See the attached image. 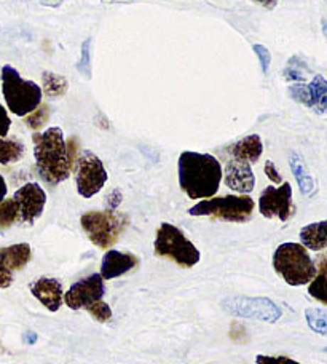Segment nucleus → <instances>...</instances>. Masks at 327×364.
<instances>
[{
  "label": "nucleus",
  "instance_id": "obj_1",
  "mask_svg": "<svg viewBox=\"0 0 327 364\" xmlns=\"http://www.w3.org/2000/svg\"><path fill=\"white\" fill-rule=\"evenodd\" d=\"M179 186L191 200H206L218 193L222 176L220 161L211 154L186 151L178 161Z\"/></svg>",
  "mask_w": 327,
  "mask_h": 364
},
{
  "label": "nucleus",
  "instance_id": "obj_2",
  "mask_svg": "<svg viewBox=\"0 0 327 364\" xmlns=\"http://www.w3.org/2000/svg\"><path fill=\"white\" fill-rule=\"evenodd\" d=\"M34 159L38 176L50 186H58L69 179L74 171L68 154L64 133L60 127H51L43 133L32 134Z\"/></svg>",
  "mask_w": 327,
  "mask_h": 364
},
{
  "label": "nucleus",
  "instance_id": "obj_3",
  "mask_svg": "<svg viewBox=\"0 0 327 364\" xmlns=\"http://www.w3.org/2000/svg\"><path fill=\"white\" fill-rule=\"evenodd\" d=\"M273 269L289 286L309 284L316 275V264L302 243H283L273 255Z\"/></svg>",
  "mask_w": 327,
  "mask_h": 364
},
{
  "label": "nucleus",
  "instance_id": "obj_4",
  "mask_svg": "<svg viewBox=\"0 0 327 364\" xmlns=\"http://www.w3.org/2000/svg\"><path fill=\"white\" fill-rule=\"evenodd\" d=\"M2 95L6 107L16 117H26L42 104V88L34 80H26L18 70L5 64L2 68Z\"/></svg>",
  "mask_w": 327,
  "mask_h": 364
},
{
  "label": "nucleus",
  "instance_id": "obj_5",
  "mask_svg": "<svg viewBox=\"0 0 327 364\" xmlns=\"http://www.w3.org/2000/svg\"><path fill=\"white\" fill-rule=\"evenodd\" d=\"M256 203L250 195H224V197H211L200 200L188 210V214L195 218L208 216L224 223L243 224L252 218Z\"/></svg>",
  "mask_w": 327,
  "mask_h": 364
},
{
  "label": "nucleus",
  "instance_id": "obj_6",
  "mask_svg": "<svg viewBox=\"0 0 327 364\" xmlns=\"http://www.w3.org/2000/svg\"><path fill=\"white\" fill-rule=\"evenodd\" d=\"M155 255L163 259H169L179 267L191 269L200 262L201 255L196 246L186 237L179 227L169 223H163L155 235Z\"/></svg>",
  "mask_w": 327,
  "mask_h": 364
},
{
  "label": "nucleus",
  "instance_id": "obj_7",
  "mask_svg": "<svg viewBox=\"0 0 327 364\" xmlns=\"http://www.w3.org/2000/svg\"><path fill=\"white\" fill-rule=\"evenodd\" d=\"M80 224L91 243L100 250H110L128 227V218L110 210L87 211L80 218Z\"/></svg>",
  "mask_w": 327,
  "mask_h": 364
},
{
  "label": "nucleus",
  "instance_id": "obj_8",
  "mask_svg": "<svg viewBox=\"0 0 327 364\" xmlns=\"http://www.w3.org/2000/svg\"><path fill=\"white\" fill-rule=\"evenodd\" d=\"M74 171L77 192L83 198H91L96 193H100L109 179L102 160L91 151H83L78 154Z\"/></svg>",
  "mask_w": 327,
  "mask_h": 364
},
{
  "label": "nucleus",
  "instance_id": "obj_9",
  "mask_svg": "<svg viewBox=\"0 0 327 364\" xmlns=\"http://www.w3.org/2000/svg\"><path fill=\"white\" fill-rule=\"evenodd\" d=\"M259 211L267 219L278 218L281 223L289 220L294 214L292 186L289 182H283L279 187H265L259 197Z\"/></svg>",
  "mask_w": 327,
  "mask_h": 364
},
{
  "label": "nucleus",
  "instance_id": "obj_10",
  "mask_svg": "<svg viewBox=\"0 0 327 364\" xmlns=\"http://www.w3.org/2000/svg\"><path fill=\"white\" fill-rule=\"evenodd\" d=\"M228 314L245 316V318H256V320L274 323L281 318V309L277 304L272 302L270 299L264 297H235L225 299L222 304Z\"/></svg>",
  "mask_w": 327,
  "mask_h": 364
},
{
  "label": "nucleus",
  "instance_id": "obj_11",
  "mask_svg": "<svg viewBox=\"0 0 327 364\" xmlns=\"http://www.w3.org/2000/svg\"><path fill=\"white\" fill-rule=\"evenodd\" d=\"M18 206V223L32 225L42 216L47 205V193L37 182H28L13 195Z\"/></svg>",
  "mask_w": 327,
  "mask_h": 364
},
{
  "label": "nucleus",
  "instance_id": "obj_12",
  "mask_svg": "<svg viewBox=\"0 0 327 364\" xmlns=\"http://www.w3.org/2000/svg\"><path fill=\"white\" fill-rule=\"evenodd\" d=\"M106 294L104 279L100 273H93L87 278L78 279L70 286V289L64 294V304L72 310H87L91 305L102 301Z\"/></svg>",
  "mask_w": 327,
  "mask_h": 364
},
{
  "label": "nucleus",
  "instance_id": "obj_13",
  "mask_svg": "<svg viewBox=\"0 0 327 364\" xmlns=\"http://www.w3.org/2000/svg\"><path fill=\"white\" fill-rule=\"evenodd\" d=\"M289 96L318 115L327 114V79L323 75L316 74L309 85L306 83H294L289 87Z\"/></svg>",
  "mask_w": 327,
  "mask_h": 364
},
{
  "label": "nucleus",
  "instance_id": "obj_14",
  "mask_svg": "<svg viewBox=\"0 0 327 364\" xmlns=\"http://www.w3.org/2000/svg\"><path fill=\"white\" fill-rule=\"evenodd\" d=\"M32 250L29 243H16L0 248V289L13 284L15 273L26 269L31 262Z\"/></svg>",
  "mask_w": 327,
  "mask_h": 364
},
{
  "label": "nucleus",
  "instance_id": "obj_15",
  "mask_svg": "<svg viewBox=\"0 0 327 364\" xmlns=\"http://www.w3.org/2000/svg\"><path fill=\"white\" fill-rule=\"evenodd\" d=\"M222 178H224L225 186L230 188V191L240 195L251 193L254 191V187H256V176H254L252 173V166L251 164H246V161L233 159L228 160L224 176Z\"/></svg>",
  "mask_w": 327,
  "mask_h": 364
},
{
  "label": "nucleus",
  "instance_id": "obj_16",
  "mask_svg": "<svg viewBox=\"0 0 327 364\" xmlns=\"http://www.w3.org/2000/svg\"><path fill=\"white\" fill-rule=\"evenodd\" d=\"M31 292L38 302H41L45 309L50 311H58L63 305L64 292H63V283L60 279L51 277H42L31 283Z\"/></svg>",
  "mask_w": 327,
  "mask_h": 364
},
{
  "label": "nucleus",
  "instance_id": "obj_17",
  "mask_svg": "<svg viewBox=\"0 0 327 364\" xmlns=\"http://www.w3.org/2000/svg\"><path fill=\"white\" fill-rule=\"evenodd\" d=\"M137 264H139V259L134 255H131V252L107 250V252L102 257L100 275L102 277V279L120 278L137 267Z\"/></svg>",
  "mask_w": 327,
  "mask_h": 364
},
{
  "label": "nucleus",
  "instance_id": "obj_18",
  "mask_svg": "<svg viewBox=\"0 0 327 364\" xmlns=\"http://www.w3.org/2000/svg\"><path fill=\"white\" fill-rule=\"evenodd\" d=\"M264 152V144L259 134H250L246 138L233 142L227 147V154L230 155V159L246 161V164H257L259 159Z\"/></svg>",
  "mask_w": 327,
  "mask_h": 364
},
{
  "label": "nucleus",
  "instance_id": "obj_19",
  "mask_svg": "<svg viewBox=\"0 0 327 364\" xmlns=\"http://www.w3.org/2000/svg\"><path fill=\"white\" fill-rule=\"evenodd\" d=\"M300 243L310 251L327 250V219L305 225L300 230Z\"/></svg>",
  "mask_w": 327,
  "mask_h": 364
},
{
  "label": "nucleus",
  "instance_id": "obj_20",
  "mask_svg": "<svg viewBox=\"0 0 327 364\" xmlns=\"http://www.w3.org/2000/svg\"><path fill=\"white\" fill-rule=\"evenodd\" d=\"M309 294L315 301L327 305V251L318 259L316 275L309 283Z\"/></svg>",
  "mask_w": 327,
  "mask_h": 364
},
{
  "label": "nucleus",
  "instance_id": "obj_21",
  "mask_svg": "<svg viewBox=\"0 0 327 364\" xmlns=\"http://www.w3.org/2000/svg\"><path fill=\"white\" fill-rule=\"evenodd\" d=\"M289 164H291V170H292L294 178H296L297 184H299L300 192L306 195V197H310V195L315 193V181H313L311 174L309 173V170H306L304 159L300 157L297 152H292Z\"/></svg>",
  "mask_w": 327,
  "mask_h": 364
},
{
  "label": "nucleus",
  "instance_id": "obj_22",
  "mask_svg": "<svg viewBox=\"0 0 327 364\" xmlns=\"http://www.w3.org/2000/svg\"><path fill=\"white\" fill-rule=\"evenodd\" d=\"M42 91L50 97H60L68 93L69 83L64 75L55 74V73H45L42 74Z\"/></svg>",
  "mask_w": 327,
  "mask_h": 364
},
{
  "label": "nucleus",
  "instance_id": "obj_23",
  "mask_svg": "<svg viewBox=\"0 0 327 364\" xmlns=\"http://www.w3.org/2000/svg\"><path fill=\"white\" fill-rule=\"evenodd\" d=\"M26 152L24 144L16 139L0 138V165L16 164Z\"/></svg>",
  "mask_w": 327,
  "mask_h": 364
},
{
  "label": "nucleus",
  "instance_id": "obj_24",
  "mask_svg": "<svg viewBox=\"0 0 327 364\" xmlns=\"http://www.w3.org/2000/svg\"><path fill=\"white\" fill-rule=\"evenodd\" d=\"M18 223V206L13 198L0 201V232L9 230Z\"/></svg>",
  "mask_w": 327,
  "mask_h": 364
},
{
  "label": "nucleus",
  "instance_id": "obj_25",
  "mask_svg": "<svg viewBox=\"0 0 327 364\" xmlns=\"http://www.w3.org/2000/svg\"><path fill=\"white\" fill-rule=\"evenodd\" d=\"M305 318L311 331L321 336H327V310L306 309Z\"/></svg>",
  "mask_w": 327,
  "mask_h": 364
},
{
  "label": "nucleus",
  "instance_id": "obj_26",
  "mask_svg": "<svg viewBox=\"0 0 327 364\" xmlns=\"http://www.w3.org/2000/svg\"><path fill=\"white\" fill-rule=\"evenodd\" d=\"M306 73H310V68L306 66V63L300 60L299 56H294L289 61H287V66L284 69L283 75L286 80H294V82L302 83L305 80Z\"/></svg>",
  "mask_w": 327,
  "mask_h": 364
},
{
  "label": "nucleus",
  "instance_id": "obj_27",
  "mask_svg": "<svg viewBox=\"0 0 327 364\" xmlns=\"http://www.w3.org/2000/svg\"><path fill=\"white\" fill-rule=\"evenodd\" d=\"M48 119H50L48 104H41L36 110H32L31 114L24 117V123L28 128L34 129V132H38V129H42L45 125H47Z\"/></svg>",
  "mask_w": 327,
  "mask_h": 364
},
{
  "label": "nucleus",
  "instance_id": "obj_28",
  "mask_svg": "<svg viewBox=\"0 0 327 364\" xmlns=\"http://www.w3.org/2000/svg\"><path fill=\"white\" fill-rule=\"evenodd\" d=\"M88 314L95 318L96 321H100L102 324L109 323L110 320H112V310H110L109 305L104 302V301H100L91 305V307L87 309Z\"/></svg>",
  "mask_w": 327,
  "mask_h": 364
},
{
  "label": "nucleus",
  "instance_id": "obj_29",
  "mask_svg": "<svg viewBox=\"0 0 327 364\" xmlns=\"http://www.w3.org/2000/svg\"><path fill=\"white\" fill-rule=\"evenodd\" d=\"M91 38H87V41L83 42L82 45V56H80V61L77 64V69L80 70V73L85 77H90L91 74V69H90V60H91Z\"/></svg>",
  "mask_w": 327,
  "mask_h": 364
},
{
  "label": "nucleus",
  "instance_id": "obj_30",
  "mask_svg": "<svg viewBox=\"0 0 327 364\" xmlns=\"http://www.w3.org/2000/svg\"><path fill=\"white\" fill-rule=\"evenodd\" d=\"M252 50H254V53H256L257 58H259L262 73L268 74V70H270V64H272L270 50H268L267 47H264V45H260V43L252 45Z\"/></svg>",
  "mask_w": 327,
  "mask_h": 364
},
{
  "label": "nucleus",
  "instance_id": "obj_31",
  "mask_svg": "<svg viewBox=\"0 0 327 364\" xmlns=\"http://www.w3.org/2000/svg\"><path fill=\"white\" fill-rule=\"evenodd\" d=\"M257 364H302L296 360L287 358V356H267V355H259L256 358Z\"/></svg>",
  "mask_w": 327,
  "mask_h": 364
},
{
  "label": "nucleus",
  "instance_id": "obj_32",
  "mask_svg": "<svg viewBox=\"0 0 327 364\" xmlns=\"http://www.w3.org/2000/svg\"><path fill=\"white\" fill-rule=\"evenodd\" d=\"M123 201V193L120 188H114L112 192H110L107 197H106V206L107 210L110 211H117V208L120 206V203Z\"/></svg>",
  "mask_w": 327,
  "mask_h": 364
},
{
  "label": "nucleus",
  "instance_id": "obj_33",
  "mask_svg": "<svg viewBox=\"0 0 327 364\" xmlns=\"http://www.w3.org/2000/svg\"><path fill=\"white\" fill-rule=\"evenodd\" d=\"M264 171H265V176H267L268 179H270V181L273 182V184H283V178H281L278 168L274 166V164H273L272 160H267V161H265Z\"/></svg>",
  "mask_w": 327,
  "mask_h": 364
},
{
  "label": "nucleus",
  "instance_id": "obj_34",
  "mask_svg": "<svg viewBox=\"0 0 327 364\" xmlns=\"http://www.w3.org/2000/svg\"><path fill=\"white\" fill-rule=\"evenodd\" d=\"M10 127H11L10 115L2 104H0V138H5V136L9 134Z\"/></svg>",
  "mask_w": 327,
  "mask_h": 364
},
{
  "label": "nucleus",
  "instance_id": "obj_35",
  "mask_svg": "<svg viewBox=\"0 0 327 364\" xmlns=\"http://www.w3.org/2000/svg\"><path fill=\"white\" fill-rule=\"evenodd\" d=\"M252 2L259 4L260 6H264V9H267V10H273L274 6H277L278 0H252Z\"/></svg>",
  "mask_w": 327,
  "mask_h": 364
},
{
  "label": "nucleus",
  "instance_id": "obj_36",
  "mask_svg": "<svg viewBox=\"0 0 327 364\" xmlns=\"http://www.w3.org/2000/svg\"><path fill=\"white\" fill-rule=\"evenodd\" d=\"M6 192H9V187H6V182L4 179L2 174H0V201L5 200Z\"/></svg>",
  "mask_w": 327,
  "mask_h": 364
},
{
  "label": "nucleus",
  "instance_id": "obj_37",
  "mask_svg": "<svg viewBox=\"0 0 327 364\" xmlns=\"http://www.w3.org/2000/svg\"><path fill=\"white\" fill-rule=\"evenodd\" d=\"M323 34L326 36V41H327V21L323 19Z\"/></svg>",
  "mask_w": 327,
  "mask_h": 364
},
{
  "label": "nucleus",
  "instance_id": "obj_38",
  "mask_svg": "<svg viewBox=\"0 0 327 364\" xmlns=\"http://www.w3.org/2000/svg\"><path fill=\"white\" fill-rule=\"evenodd\" d=\"M324 352H326V353H327V347H326V348H324Z\"/></svg>",
  "mask_w": 327,
  "mask_h": 364
}]
</instances>
